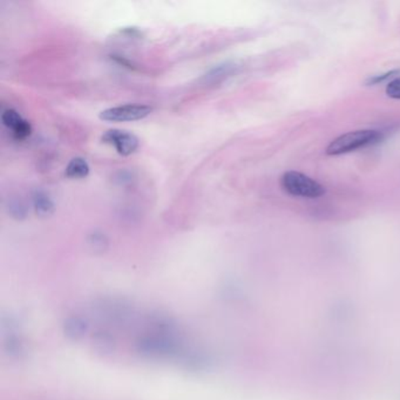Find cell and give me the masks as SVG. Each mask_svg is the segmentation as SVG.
Listing matches in <instances>:
<instances>
[{
	"mask_svg": "<svg viewBox=\"0 0 400 400\" xmlns=\"http://www.w3.org/2000/svg\"><path fill=\"white\" fill-rule=\"evenodd\" d=\"M382 131L374 129H362V131H349L341 135L330 143L326 148L328 155H342L351 153L355 150L372 146L382 140Z\"/></svg>",
	"mask_w": 400,
	"mask_h": 400,
	"instance_id": "1",
	"label": "cell"
},
{
	"mask_svg": "<svg viewBox=\"0 0 400 400\" xmlns=\"http://www.w3.org/2000/svg\"><path fill=\"white\" fill-rule=\"evenodd\" d=\"M281 186L287 194L295 198H318L326 194V188L303 173L290 170L281 177Z\"/></svg>",
	"mask_w": 400,
	"mask_h": 400,
	"instance_id": "2",
	"label": "cell"
},
{
	"mask_svg": "<svg viewBox=\"0 0 400 400\" xmlns=\"http://www.w3.org/2000/svg\"><path fill=\"white\" fill-rule=\"evenodd\" d=\"M152 113V107L146 105H122L105 109L100 113V119L109 122H127L143 120Z\"/></svg>",
	"mask_w": 400,
	"mask_h": 400,
	"instance_id": "3",
	"label": "cell"
},
{
	"mask_svg": "<svg viewBox=\"0 0 400 400\" xmlns=\"http://www.w3.org/2000/svg\"><path fill=\"white\" fill-rule=\"evenodd\" d=\"M102 143L114 147L121 157H129L138 148V138L136 135L127 131L111 129L102 136Z\"/></svg>",
	"mask_w": 400,
	"mask_h": 400,
	"instance_id": "4",
	"label": "cell"
},
{
	"mask_svg": "<svg viewBox=\"0 0 400 400\" xmlns=\"http://www.w3.org/2000/svg\"><path fill=\"white\" fill-rule=\"evenodd\" d=\"M1 121L5 127L12 131L17 140H25L32 133V126L27 120L24 119L15 109H5L1 114Z\"/></svg>",
	"mask_w": 400,
	"mask_h": 400,
	"instance_id": "5",
	"label": "cell"
},
{
	"mask_svg": "<svg viewBox=\"0 0 400 400\" xmlns=\"http://www.w3.org/2000/svg\"><path fill=\"white\" fill-rule=\"evenodd\" d=\"M33 207L35 209V213L39 216H49L54 213V203H53L52 198H49V195L44 191H34L33 196Z\"/></svg>",
	"mask_w": 400,
	"mask_h": 400,
	"instance_id": "6",
	"label": "cell"
},
{
	"mask_svg": "<svg viewBox=\"0 0 400 400\" xmlns=\"http://www.w3.org/2000/svg\"><path fill=\"white\" fill-rule=\"evenodd\" d=\"M90 174V166L83 157L72 159L66 167V176L68 179H85Z\"/></svg>",
	"mask_w": 400,
	"mask_h": 400,
	"instance_id": "7",
	"label": "cell"
},
{
	"mask_svg": "<svg viewBox=\"0 0 400 400\" xmlns=\"http://www.w3.org/2000/svg\"><path fill=\"white\" fill-rule=\"evenodd\" d=\"M87 323L83 321V318L71 317L68 318L65 323V333L68 338L71 339H80L85 336L87 333Z\"/></svg>",
	"mask_w": 400,
	"mask_h": 400,
	"instance_id": "8",
	"label": "cell"
},
{
	"mask_svg": "<svg viewBox=\"0 0 400 400\" xmlns=\"http://www.w3.org/2000/svg\"><path fill=\"white\" fill-rule=\"evenodd\" d=\"M235 68L236 66L234 64L218 65L216 67L213 68L208 74H206L205 80H206L207 83H221L235 72Z\"/></svg>",
	"mask_w": 400,
	"mask_h": 400,
	"instance_id": "9",
	"label": "cell"
},
{
	"mask_svg": "<svg viewBox=\"0 0 400 400\" xmlns=\"http://www.w3.org/2000/svg\"><path fill=\"white\" fill-rule=\"evenodd\" d=\"M94 343L97 345V349H100L102 352H109L111 349H113V344H114L112 337L107 335V333L97 335Z\"/></svg>",
	"mask_w": 400,
	"mask_h": 400,
	"instance_id": "10",
	"label": "cell"
},
{
	"mask_svg": "<svg viewBox=\"0 0 400 400\" xmlns=\"http://www.w3.org/2000/svg\"><path fill=\"white\" fill-rule=\"evenodd\" d=\"M88 241H90L92 248H94V250H104L107 247V243H109L105 236L102 235V234H97V232L93 234V235H90Z\"/></svg>",
	"mask_w": 400,
	"mask_h": 400,
	"instance_id": "11",
	"label": "cell"
},
{
	"mask_svg": "<svg viewBox=\"0 0 400 400\" xmlns=\"http://www.w3.org/2000/svg\"><path fill=\"white\" fill-rule=\"evenodd\" d=\"M386 94L391 99L400 100V78L393 79L386 86Z\"/></svg>",
	"mask_w": 400,
	"mask_h": 400,
	"instance_id": "12",
	"label": "cell"
},
{
	"mask_svg": "<svg viewBox=\"0 0 400 400\" xmlns=\"http://www.w3.org/2000/svg\"><path fill=\"white\" fill-rule=\"evenodd\" d=\"M8 209H10V214H11L12 216L15 217V218H24L25 215H26V209H25V207L23 206V203L20 202V201L12 202L8 207Z\"/></svg>",
	"mask_w": 400,
	"mask_h": 400,
	"instance_id": "13",
	"label": "cell"
},
{
	"mask_svg": "<svg viewBox=\"0 0 400 400\" xmlns=\"http://www.w3.org/2000/svg\"><path fill=\"white\" fill-rule=\"evenodd\" d=\"M400 71H391L387 72V73H384V74L374 75L372 78L367 80V85H377L379 83H384L387 79L392 78L393 75L398 74Z\"/></svg>",
	"mask_w": 400,
	"mask_h": 400,
	"instance_id": "14",
	"label": "cell"
}]
</instances>
